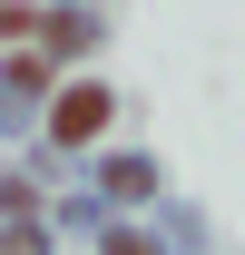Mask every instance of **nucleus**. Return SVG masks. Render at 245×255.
Listing matches in <instances>:
<instances>
[{"label":"nucleus","mask_w":245,"mask_h":255,"mask_svg":"<svg viewBox=\"0 0 245 255\" xmlns=\"http://www.w3.org/2000/svg\"><path fill=\"white\" fill-rule=\"evenodd\" d=\"M98 118H108V89H69L59 98V137H89Z\"/></svg>","instance_id":"1"}]
</instances>
